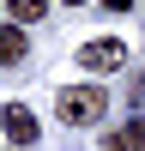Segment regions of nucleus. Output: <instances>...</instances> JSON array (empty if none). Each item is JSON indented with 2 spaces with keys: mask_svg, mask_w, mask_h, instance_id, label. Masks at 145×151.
I'll return each mask as SVG.
<instances>
[{
  "mask_svg": "<svg viewBox=\"0 0 145 151\" xmlns=\"http://www.w3.org/2000/svg\"><path fill=\"white\" fill-rule=\"evenodd\" d=\"M103 109H109L103 85H67V91L55 97V115L67 121V127H97V121H103Z\"/></svg>",
  "mask_w": 145,
  "mask_h": 151,
  "instance_id": "obj_1",
  "label": "nucleus"
},
{
  "mask_svg": "<svg viewBox=\"0 0 145 151\" xmlns=\"http://www.w3.org/2000/svg\"><path fill=\"white\" fill-rule=\"evenodd\" d=\"M121 60H127V42H115V36H91V42L79 48V67L85 73H115Z\"/></svg>",
  "mask_w": 145,
  "mask_h": 151,
  "instance_id": "obj_2",
  "label": "nucleus"
},
{
  "mask_svg": "<svg viewBox=\"0 0 145 151\" xmlns=\"http://www.w3.org/2000/svg\"><path fill=\"white\" fill-rule=\"evenodd\" d=\"M0 127H6V139H12V145H36V115H30L24 103H12L6 115H0Z\"/></svg>",
  "mask_w": 145,
  "mask_h": 151,
  "instance_id": "obj_3",
  "label": "nucleus"
},
{
  "mask_svg": "<svg viewBox=\"0 0 145 151\" xmlns=\"http://www.w3.org/2000/svg\"><path fill=\"white\" fill-rule=\"evenodd\" d=\"M24 55H30V42H24V24H0V67H18Z\"/></svg>",
  "mask_w": 145,
  "mask_h": 151,
  "instance_id": "obj_4",
  "label": "nucleus"
},
{
  "mask_svg": "<svg viewBox=\"0 0 145 151\" xmlns=\"http://www.w3.org/2000/svg\"><path fill=\"white\" fill-rule=\"evenodd\" d=\"M6 18L12 24H36V18H48V0H6Z\"/></svg>",
  "mask_w": 145,
  "mask_h": 151,
  "instance_id": "obj_5",
  "label": "nucleus"
},
{
  "mask_svg": "<svg viewBox=\"0 0 145 151\" xmlns=\"http://www.w3.org/2000/svg\"><path fill=\"white\" fill-rule=\"evenodd\" d=\"M121 133H127V151H145V115H139V121H127Z\"/></svg>",
  "mask_w": 145,
  "mask_h": 151,
  "instance_id": "obj_6",
  "label": "nucleus"
},
{
  "mask_svg": "<svg viewBox=\"0 0 145 151\" xmlns=\"http://www.w3.org/2000/svg\"><path fill=\"white\" fill-rule=\"evenodd\" d=\"M103 151H127V133H103Z\"/></svg>",
  "mask_w": 145,
  "mask_h": 151,
  "instance_id": "obj_7",
  "label": "nucleus"
},
{
  "mask_svg": "<svg viewBox=\"0 0 145 151\" xmlns=\"http://www.w3.org/2000/svg\"><path fill=\"white\" fill-rule=\"evenodd\" d=\"M133 6V0H103V12H127Z\"/></svg>",
  "mask_w": 145,
  "mask_h": 151,
  "instance_id": "obj_8",
  "label": "nucleus"
},
{
  "mask_svg": "<svg viewBox=\"0 0 145 151\" xmlns=\"http://www.w3.org/2000/svg\"><path fill=\"white\" fill-rule=\"evenodd\" d=\"M139 97H145V73H139Z\"/></svg>",
  "mask_w": 145,
  "mask_h": 151,
  "instance_id": "obj_9",
  "label": "nucleus"
},
{
  "mask_svg": "<svg viewBox=\"0 0 145 151\" xmlns=\"http://www.w3.org/2000/svg\"><path fill=\"white\" fill-rule=\"evenodd\" d=\"M67 6H79V0H67Z\"/></svg>",
  "mask_w": 145,
  "mask_h": 151,
  "instance_id": "obj_10",
  "label": "nucleus"
}]
</instances>
